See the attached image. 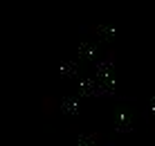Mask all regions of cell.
<instances>
[{"instance_id": "1", "label": "cell", "mask_w": 155, "mask_h": 146, "mask_svg": "<svg viewBox=\"0 0 155 146\" xmlns=\"http://www.w3.org/2000/svg\"><path fill=\"white\" fill-rule=\"evenodd\" d=\"M52 110H54V106H52V101L50 99H43V112H45L47 117L52 115Z\"/></svg>"}]
</instances>
